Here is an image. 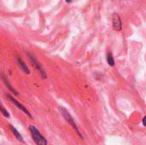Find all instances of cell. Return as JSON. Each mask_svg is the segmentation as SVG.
I'll use <instances>...</instances> for the list:
<instances>
[{
	"mask_svg": "<svg viewBox=\"0 0 146 145\" xmlns=\"http://www.w3.org/2000/svg\"><path fill=\"white\" fill-rule=\"evenodd\" d=\"M29 131L31 132V136L37 145H47L46 138L39 132V131L34 126H29Z\"/></svg>",
	"mask_w": 146,
	"mask_h": 145,
	"instance_id": "1",
	"label": "cell"
},
{
	"mask_svg": "<svg viewBox=\"0 0 146 145\" xmlns=\"http://www.w3.org/2000/svg\"><path fill=\"white\" fill-rule=\"evenodd\" d=\"M60 110H61L62 115L63 117L65 118V120L71 125V126H72L73 129L76 132V133L79 135V137H80V138H83V136L81 135V132H80V130H79V128H78V126H77L76 123H75V121H74V118L71 116V115L69 114V112H68L65 108H63V107H60Z\"/></svg>",
	"mask_w": 146,
	"mask_h": 145,
	"instance_id": "2",
	"label": "cell"
},
{
	"mask_svg": "<svg viewBox=\"0 0 146 145\" xmlns=\"http://www.w3.org/2000/svg\"><path fill=\"white\" fill-rule=\"evenodd\" d=\"M28 56H29V59H30V62H32V64H33V65L37 68V70L39 72L41 77H42L43 79H46V77H47L46 73H45L44 69L43 68L41 63H40V62L38 61V59L36 58V56H33V55L32 53H30V52L28 53Z\"/></svg>",
	"mask_w": 146,
	"mask_h": 145,
	"instance_id": "3",
	"label": "cell"
},
{
	"mask_svg": "<svg viewBox=\"0 0 146 145\" xmlns=\"http://www.w3.org/2000/svg\"><path fill=\"white\" fill-rule=\"evenodd\" d=\"M112 25L113 28L116 32H120L122 30V21L121 16L117 13H114L112 16Z\"/></svg>",
	"mask_w": 146,
	"mask_h": 145,
	"instance_id": "4",
	"label": "cell"
},
{
	"mask_svg": "<svg viewBox=\"0 0 146 145\" xmlns=\"http://www.w3.org/2000/svg\"><path fill=\"white\" fill-rule=\"evenodd\" d=\"M6 97H7V98H8V99H9V101H10L12 103H14V104H15V106H16V107L19 109H21V110L22 112H24V113H25L27 115H28L30 118H32V115H31L30 112H29V111H28V110L26 109V107H25L24 105H22L21 103H20L18 101H16V100H15L14 97H11L10 95H9V94H8Z\"/></svg>",
	"mask_w": 146,
	"mask_h": 145,
	"instance_id": "5",
	"label": "cell"
},
{
	"mask_svg": "<svg viewBox=\"0 0 146 145\" xmlns=\"http://www.w3.org/2000/svg\"><path fill=\"white\" fill-rule=\"evenodd\" d=\"M16 61H17L18 64H19V66H20V68L22 69V71H23L25 73H27V74H29V73H30V70H29V68H27V64L25 63V62H24L21 57H18V56H16Z\"/></svg>",
	"mask_w": 146,
	"mask_h": 145,
	"instance_id": "6",
	"label": "cell"
},
{
	"mask_svg": "<svg viewBox=\"0 0 146 145\" xmlns=\"http://www.w3.org/2000/svg\"><path fill=\"white\" fill-rule=\"evenodd\" d=\"M9 128H10V130H11V132H13V134L15 135V137L20 141V142H21V143H24V138H22V136L20 134V132L15 129V126H13L12 125H9Z\"/></svg>",
	"mask_w": 146,
	"mask_h": 145,
	"instance_id": "7",
	"label": "cell"
},
{
	"mask_svg": "<svg viewBox=\"0 0 146 145\" xmlns=\"http://www.w3.org/2000/svg\"><path fill=\"white\" fill-rule=\"evenodd\" d=\"M2 79H3V81L4 85H6V86L8 87V89H9V90L10 91H12V92H13V93H14V94H15V96H19L18 92H17V91H15V89H14V88H13V87L11 86V85H10V84L9 83V81H8V80H7V79H5L4 77H3V75L2 76Z\"/></svg>",
	"mask_w": 146,
	"mask_h": 145,
	"instance_id": "8",
	"label": "cell"
},
{
	"mask_svg": "<svg viewBox=\"0 0 146 145\" xmlns=\"http://www.w3.org/2000/svg\"><path fill=\"white\" fill-rule=\"evenodd\" d=\"M106 59H107V62L110 67H114L115 66V60L113 57V55L111 52H108L107 56H106Z\"/></svg>",
	"mask_w": 146,
	"mask_h": 145,
	"instance_id": "9",
	"label": "cell"
},
{
	"mask_svg": "<svg viewBox=\"0 0 146 145\" xmlns=\"http://www.w3.org/2000/svg\"><path fill=\"white\" fill-rule=\"evenodd\" d=\"M1 111H2V114L3 115V116H5L6 118H9V117H10V115H9V112H8L7 110H5V109H4V108H3V106H1Z\"/></svg>",
	"mask_w": 146,
	"mask_h": 145,
	"instance_id": "10",
	"label": "cell"
},
{
	"mask_svg": "<svg viewBox=\"0 0 146 145\" xmlns=\"http://www.w3.org/2000/svg\"><path fill=\"white\" fill-rule=\"evenodd\" d=\"M142 123H143V125L146 126V116H145L144 118H143V120H142Z\"/></svg>",
	"mask_w": 146,
	"mask_h": 145,
	"instance_id": "11",
	"label": "cell"
},
{
	"mask_svg": "<svg viewBox=\"0 0 146 145\" xmlns=\"http://www.w3.org/2000/svg\"><path fill=\"white\" fill-rule=\"evenodd\" d=\"M65 1H66V3H69L72 2V0H65Z\"/></svg>",
	"mask_w": 146,
	"mask_h": 145,
	"instance_id": "12",
	"label": "cell"
}]
</instances>
